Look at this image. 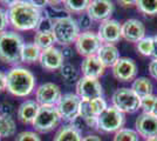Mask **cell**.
I'll use <instances>...</instances> for the list:
<instances>
[{
	"instance_id": "cell-1",
	"label": "cell",
	"mask_w": 157,
	"mask_h": 141,
	"mask_svg": "<svg viewBox=\"0 0 157 141\" xmlns=\"http://www.w3.org/2000/svg\"><path fill=\"white\" fill-rule=\"evenodd\" d=\"M10 25L17 31L35 29L42 17L41 11L31 1H15L7 11Z\"/></svg>"
},
{
	"instance_id": "cell-2",
	"label": "cell",
	"mask_w": 157,
	"mask_h": 141,
	"mask_svg": "<svg viewBox=\"0 0 157 141\" xmlns=\"http://www.w3.org/2000/svg\"><path fill=\"white\" fill-rule=\"evenodd\" d=\"M7 91L14 96L25 98L33 93L35 88V76L34 74L24 67L11 68L6 74Z\"/></svg>"
},
{
	"instance_id": "cell-3",
	"label": "cell",
	"mask_w": 157,
	"mask_h": 141,
	"mask_svg": "<svg viewBox=\"0 0 157 141\" xmlns=\"http://www.w3.org/2000/svg\"><path fill=\"white\" fill-rule=\"evenodd\" d=\"M24 40L13 31H5L0 34V61L7 65H18L21 62V51Z\"/></svg>"
},
{
	"instance_id": "cell-4",
	"label": "cell",
	"mask_w": 157,
	"mask_h": 141,
	"mask_svg": "<svg viewBox=\"0 0 157 141\" xmlns=\"http://www.w3.org/2000/svg\"><path fill=\"white\" fill-rule=\"evenodd\" d=\"M53 34L59 45L69 46L71 44L76 41L80 35V28L78 22L72 17H60L55 18Z\"/></svg>"
},
{
	"instance_id": "cell-5",
	"label": "cell",
	"mask_w": 157,
	"mask_h": 141,
	"mask_svg": "<svg viewBox=\"0 0 157 141\" xmlns=\"http://www.w3.org/2000/svg\"><path fill=\"white\" fill-rule=\"evenodd\" d=\"M107 107V102L102 96L92 100H81L78 116L88 127L98 128V118Z\"/></svg>"
},
{
	"instance_id": "cell-6",
	"label": "cell",
	"mask_w": 157,
	"mask_h": 141,
	"mask_svg": "<svg viewBox=\"0 0 157 141\" xmlns=\"http://www.w3.org/2000/svg\"><path fill=\"white\" fill-rule=\"evenodd\" d=\"M113 106L124 113H135L141 108V98L131 88H118L113 94Z\"/></svg>"
},
{
	"instance_id": "cell-7",
	"label": "cell",
	"mask_w": 157,
	"mask_h": 141,
	"mask_svg": "<svg viewBox=\"0 0 157 141\" xmlns=\"http://www.w3.org/2000/svg\"><path fill=\"white\" fill-rule=\"evenodd\" d=\"M60 120L56 106H40L32 126L39 133H48L59 125Z\"/></svg>"
},
{
	"instance_id": "cell-8",
	"label": "cell",
	"mask_w": 157,
	"mask_h": 141,
	"mask_svg": "<svg viewBox=\"0 0 157 141\" xmlns=\"http://www.w3.org/2000/svg\"><path fill=\"white\" fill-rule=\"evenodd\" d=\"M124 114L114 106H108L98 118V129L105 133L117 132L124 125Z\"/></svg>"
},
{
	"instance_id": "cell-9",
	"label": "cell",
	"mask_w": 157,
	"mask_h": 141,
	"mask_svg": "<svg viewBox=\"0 0 157 141\" xmlns=\"http://www.w3.org/2000/svg\"><path fill=\"white\" fill-rule=\"evenodd\" d=\"M102 45L103 44L100 40L98 33L92 32V31H85L80 33L75 41V48L78 53L83 55L85 58L96 55Z\"/></svg>"
},
{
	"instance_id": "cell-10",
	"label": "cell",
	"mask_w": 157,
	"mask_h": 141,
	"mask_svg": "<svg viewBox=\"0 0 157 141\" xmlns=\"http://www.w3.org/2000/svg\"><path fill=\"white\" fill-rule=\"evenodd\" d=\"M61 98V89L54 82H45L35 89V101L40 106H56Z\"/></svg>"
},
{
	"instance_id": "cell-11",
	"label": "cell",
	"mask_w": 157,
	"mask_h": 141,
	"mask_svg": "<svg viewBox=\"0 0 157 141\" xmlns=\"http://www.w3.org/2000/svg\"><path fill=\"white\" fill-rule=\"evenodd\" d=\"M81 99L76 94L67 93L62 95L59 104L56 105L60 118L66 121H74L78 116Z\"/></svg>"
},
{
	"instance_id": "cell-12",
	"label": "cell",
	"mask_w": 157,
	"mask_h": 141,
	"mask_svg": "<svg viewBox=\"0 0 157 141\" xmlns=\"http://www.w3.org/2000/svg\"><path fill=\"white\" fill-rule=\"evenodd\" d=\"M103 93L102 85L98 79L82 76L76 84V95L81 100H92L101 98Z\"/></svg>"
},
{
	"instance_id": "cell-13",
	"label": "cell",
	"mask_w": 157,
	"mask_h": 141,
	"mask_svg": "<svg viewBox=\"0 0 157 141\" xmlns=\"http://www.w3.org/2000/svg\"><path fill=\"white\" fill-rule=\"evenodd\" d=\"M121 27L122 24H120L117 20L114 19H108V20L102 21L98 26V35L102 44H110L114 45L117 42L122 35H121Z\"/></svg>"
},
{
	"instance_id": "cell-14",
	"label": "cell",
	"mask_w": 157,
	"mask_h": 141,
	"mask_svg": "<svg viewBox=\"0 0 157 141\" xmlns=\"http://www.w3.org/2000/svg\"><path fill=\"white\" fill-rule=\"evenodd\" d=\"M113 74L118 81L128 82L134 80L137 74L136 62L130 58H120L113 66Z\"/></svg>"
},
{
	"instance_id": "cell-15",
	"label": "cell",
	"mask_w": 157,
	"mask_h": 141,
	"mask_svg": "<svg viewBox=\"0 0 157 141\" xmlns=\"http://www.w3.org/2000/svg\"><path fill=\"white\" fill-rule=\"evenodd\" d=\"M63 61H65V57L62 52L56 47H51L41 52L39 62L44 69L53 72V71L61 69L63 66Z\"/></svg>"
},
{
	"instance_id": "cell-16",
	"label": "cell",
	"mask_w": 157,
	"mask_h": 141,
	"mask_svg": "<svg viewBox=\"0 0 157 141\" xmlns=\"http://www.w3.org/2000/svg\"><path fill=\"white\" fill-rule=\"evenodd\" d=\"M87 14L92 18V20L105 21L110 19L114 12V4L108 0H94L89 2L87 8Z\"/></svg>"
},
{
	"instance_id": "cell-17",
	"label": "cell",
	"mask_w": 157,
	"mask_h": 141,
	"mask_svg": "<svg viewBox=\"0 0 157 141\" xmlns=\"http://www.w3.org/2000/svg\"><path fill=\"white\" fill-rule=\"evenodd\" d=\"M121 35L124 40L137 44L145 35V27L138 19H128L122 24Z\"/></svg>"
},
{
	"instance_id": "cell-18",
	"label": "cell",
	"mask_w": 157,
	"mask_h": 141,
	"mask_svg": "<svg viewBox=\"0 0 157 141\" xmlns=\"http://www.w3.org/2000/svg\"><path fill=\"white\" fill-rule=\"evenodd\" d=\"M135 127L138 135L143 136L144 139H150L157 136V116L142 113L137 116L135 121Z\"/></svg>"
},
{
	"instance_id": "cell-19",
	"label": "cell",
	"mask_w": 157,
	"mask_h": 141,
	"mask_svg": "<svg viewBox=\"0 0 157 141\" xmlns=\"http://www.w3.org/2000/svg\"><path fill=\"white\" fill-rule=\"evenodd\" d=\"M105 67L103 64L98 60L96 55L85 58V60L81 64V72L86 78H92V79H98L101 78L105 74Z\"/></svg>"
},
{
	"instance_id": "cell-20",
	"label": "cell",
	"mask_w": 157,
	"mask_h": 141,
	"mask_svg": "<svg viewBox=\"0 0 157 141\" xmlns=\"http://www.w3.org/2000/svg\"><path fill=\"white\" fill-rule=\"evenodd\" d=\"M96 57L103 64L105 67H113L120 59V52L115 45L103 44L98 49Z\"/></svg>"
},
{
	"instance_id": "cell-21",
	"label": "cell",
	"mask_w": 157,
	"mask_h": 141,
	"mask_svg": "<svg viewBox=\"0 0 157 141\" xmlns=\"http://www.w3.org/2000/svg\"><path fill=\"white\" fill-rule=\"evenodd\" d=\"M40 105L35 100L24 101L18 108V119L22 123H33L39 112Z\"/></svg>"
},
{
	"instance_id": "cell-22",
	"label": "cell",
	"mask_w": 157,
	"mask_h": 141,
	"mask_svg": "<svg viewBox=\"0 0 157 141\" xmlns=\"http://www.w3.org/2000/svg\"><path fill=\"white\" fill-rule=\"evenodd\" d=\"M53 141H82V138L80 129L73 125H68L60 128L56 132Z\"/></svg>"
},
{
	"instance_id": "cell-23",
	"label": "cell",
	"mask_w": 157,
	"mask_h": 141,
	"mask_svg": "<svg viewBox=\"0 0 157 141\" xmlns=\"http://www.w3.org/2000/svg\"><path fill=\"white\" fill-rule=\"evenodd\" d=\"M41 52L42 51L34 42H26V44H24L22 51H21V62L34 64V62L39 61Z\"/></svg>"
},
{
	"instance_id": "cell-24",
	"label": "cell",
	"mask_w": 157,
	"mask_h": 141,
	"mask_svg": "<svg viewBox=\"0 0 157 141\" xmlns=\"http://www.w3.org/2000/svg\"><path fill=\"white\" fill-rule=\"evenodd\" d=\"M131 89H132V91H134V92L142 99V98H144V96L152 95L154 86H152V82H151L148 78L141 76V78L135 79L134 84H132V86H131Z\"/></svg>"
},
{
	"instance_id": "cell-25",
	"label": "cell",
	"mask_w": 157,
	"mask_h": 141,
	"mask_svg": "<svg viewBox=\"0 0 157 141\" xmlns=\"http://www.w3.org/2000/svg\"><path fill=\"white\" fill-rule=\"evenodd\" d=\"M17 132V123L8 114H0V138L13 136Z\"/></svg>"
},
{
	"instance_id": "cell-26",
	"label": "cell",
	"mask_w": 157,
	"mask_h": 141,
	"mask_svg": "<svg viewBox=\"0 0 157 141\" xmlns=\"http://www.w3.org/2000/svg\"><path fill=\"white\" fill-rule=\"evenodd\" d=\"M55 42H56V40H55V37H54L53 32H35L34 44L39 47L41 51L54 47Z\"/></svg>"
},
{
	"instance_id": "cell-27",
	"label": "cell",
	"mask_w": 157,
	"mask_h": 141,
	"mask_svg": "<svg viewBox=\"0 0 157 141\" xmlns=\"http://www.w3.org/2000/svg\"><path fill=\"white\" fill-rule=\"evenodd\" d=\"M136 7L140 12L147 15H156L157 14V0H138L135 1Z\"/></svg>"
},
{
	"instance_id": "cell-28",
	"label": "cell",
	"mask_w": 157,
	"mask_h": 141,
	"mask_svg": "<svg viewBox=\"0 0 157 141\" xmlns=\"http://www.w3.org/2000/svg\"><path fill=\"white\" fill-rule=\"evenodd\" d=\"M141 108L143 109V113L155 115L157 116V96L148 95L141 99Z\"/></svg>"
},
{
	"instance_id": "cell-29",
	"label": "cell",
	"mask_w": 157,
	"mask_h": 141,
	"mask_svg": "<svg viewBox=\"0 0 157 141\" xmlns=\"http://www.w3.org/2000/svg\"><path fill=\"white\" fill-rule=\"evenodd\" d=\"M89 2L87 0H67L65 1V8L71 13H82L87 11Z\"/></svg>"
},
{
	"instance_id": "cell-30",
	"label": "cell",
	"mask_w": 157,
	"mask_h": 141,
	"mask_svg": "<svg viewBox=\"0 0 157 141\" xmlns=\"http://www.w3.org/2000/svg\"><path fill=\"white\" fill-rule=\"evenodd\" d=\"M114 141H138V134L136 131L129 128H121L115 133Z\"/></svg>"
},
{
	"instance_id": "cell-31",
	"label": "cell",
	"mask_w": 157,
	"mask_h": 141,
	"mask_svg": "<svg viewBox=\"0 0 157 141\" xmlns=\"http://www.w3.org/2000/svg\"><path fill=\"white\" fill-rule=\"evenodd\" d=\"M136 47H137L138 52L144 57L152 55V51H154V39H152V37H148V38L144 37L142 40L138 41L136 44Z\"/></svg>"
},
{
	"instance_id": "cell-32",
	"label": "cell",
	"mask_w": 157,
	"mask_h": 141,
	"mask_svg": "<svg viewBox=\"0 0 157 141\" xmlns=\"http://www.w3.org/2000/svg\"><path fill=\"white\" fill-rule=\"evenodd\" d=\"M54 21H55V19L48 14L45 17H41L39 24L35 28V32H53Z\"/></svg>"
},
{
	"instance_id": "cell-33",
	"label": "cell",
	"mask_w": 157,
	"mask_h": 141,
	"mask_svg": "<svg viewBox=\"0 0 157 141\" xmlns=\"http://www.w3.org/2000/svg\"><path fill=\"white\" fill-rule=\"evenodd\" d=\"M15 141H41V138L35 132L25 131V132H21L15 136Z\"/></svg>"
},
{
	"instance_id": "cell-34",
	"label": "cell",
	"mask_w": 157,
	"mask_h": 141,
	"mask_svg": "<svg viewBox=\"0 0 157 141\" xmlns=\"http://www.w3.org/2000/svg\"><path fill=\"white\" fill-rule=\"evenodd\" d=\"M61 74H62V76L65 78L66 80H73V79H75L78 76L76 71H75V68L73 67L72 65H63L62 68H61Z\"/></svg>"
},
{
	"instance_id": "cell-35",
	"label": "cell",
	"mask_w": 157,
	"mask_h": 141,
	"mask_svg": "<svg viewBox=\"0 0 157 141\" xmlns=\"http://www.w3.org/2000/svg\"><path fill=\"white\" fill-rule=\"evenodd\" d=\"M92 18L88 15L87 13L82 14L81 17H80V19H78V28H82V29H86V31H88L90 27H92Z\"/></svg>"
},
{
	"instance_id": "cell-36",
	"label": "cell",
	"mask_w": 157,
	"mask_h": 141,
	"mask_svg": "<svg viewBox=\"0 0 157 141\" xmlns=\"http://www.w3.org/2000/svg\"><path fill=\"white\" fill-rule=\"evenodd\" d=\"M10 25V20H8V14L5 10H2L0 7V34L4 33L6 31L7 26Z\"/></svg>"
},
{
	"instance_id": "cell-37",
	"label": "cell",
	"mask_w": 157,
	"mask_h": 141,
	"mask_svg": "<svg viewBox=\"0 0 157 141\" xmlns=\"http://www.w3.org/2000/svg\"><path fill=\"white\" fill-rule=\"evenodd\" d=\"M149 73L154 79L157 80V59H154L149 64Z\"/></svg>"
},
{
	"instance_id": "cell-38",
	"label": "cell",
	"mask_w": 157,
	"mask_h": 141,
	"mask_svg": "<svg viewBox=\"0 0 157 141\" xmlns=\"http://www.w3.org/2000/svg\"><path fill=\"white\" fill-rule=\"evenodd\" d=\"M7 88V81H6V74L0 72V93L4 92Z\"/></svg>"
},
{
	"instance_id": "cell-39",
	"label": "cell",
	"mask_w": 157,
	"mask_h": 141,
	"mask_svg": "<svg viewBox=\"0 0 157 141\" xmlns=\"http://www.w3.org/2000/svg\"><path fill=\"white\" fill-rule=\"evenodd\" d=\"M82 141H102L101 140V138L100 136H98V135H87V136H85V138H82Z\"/></svg>"
},
{
	"instance_id": "cell-40",
	"label": "cell",
	"mask_w": 157,
	"mask_h": 141,
	"mask_svg": "<svg viewBox=\"0 0 157 141\" xmlns=\"http://www.w3.org/2000/svg\"><path fill=\"white\" fill-rule=\"evenodd\" d=\"M31 2H32L33 5L36 7V8H39L40 11H41V8H42V7H45L47 4H48V1H44V0H42V1H31Z\"/></svg>"
},
{
	"instance_id": "cell-41",
	"label": "cell",
	"mask_w": 157,
	"mask_h": 141,
	"mask_svg": "<svg viewBox=\"0 0 157 141\" xmlns=\"http://www.w3.org/2000/svg\"><path fill=\"white\" fill-rule=\"evenodd\" d=\"M154 39V51H152V57L154 59H157V35L152 37Z\"/></svg>"
},
{
	"instance_id": "cell-42",
	"label": "cell",
	"mask_w": 157,
	"mask_h": 141,
	"mask_svg": "<svg viewBox=\"0 0 157 141\" xmlns=\"http://www.w3.org/2000/svg\"><path fill=\"white\" fill-rule=\"evenodd\" d=\"M145 141H157V136H156V138H150V139H147Z\"/></svg>"
},
{
	"instance_id": "cell-43",
	"label": "cell",
	"mask_w": 157,
	"mask_h": 141,
	"mask_svg": "<svg viewBox=\"0 0 157 141\" xmlns=\"http://www.w3.org/2000/svg\"><path fill=\"white\" fill-rule=\"evenodd\" d=\"M0 140H1V138H0Z\"/></svg>"
}]
</instances>
